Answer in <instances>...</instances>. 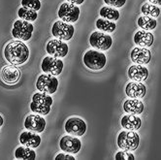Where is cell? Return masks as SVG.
<instances>
[{
    "instance_id": "ac0fdd59",
    "label": "cell",
    "mask_w": 161,
    "mask_h": 160,
    "mask_svg": "<svg viewBox=\"0 0 161 160\" xmlns=\"http://www.w3.org/2000/svg\"><path fill=\"white\" fill-rule=\"evenodd\" d=\"M128 78L134 82H145L148 77V70L144 65L134 64L131 65L128 69Z\"/></svg>"
},
{
    "instance_id": "9a60e30c",
    "label": "cell",
    "mask_w": 161,
    "mask_h": 160,
    "mask_svg": "<svg viewBox=\"0 0 161 160\" xmlns=\"http://www.w3.org/2000/svg\"><path fill=\"white\" fill-rule=\"evenodd\" d=\"M20 76H21L20 70L16 65L13 64L3 66L1 71H0L1 80L7 85H14L18 83L19 80L20 79Z\"/></svg>"
},
{
    "instance_id": "5bb4252c",
    "label": "cell",
    "mask_w": 161,
    "mask_h": 160,
    "mask_svg": "<svg viewBox=\"0 0 161 160\" xmlns=\"http://www.w3.org/2000/svg\"><path fill=\"white\" fill-rule=\"evenodd\" d=\"M46 119L38 113H31L25 118V127L26 130L36 132V133H42L44 132L46 128Z\"/></svg>"
},
{
    "instance_id": "5b68a950",
    "label": "cell",
    "mask_w": 161,
    "mask_h": 160,
    "mask_svg": "<svg viewBox=\"0 0 161 160\" xmlns=\"http://www.w3.org/2000/svg\"><path fill=\"white\" fill-rule=\"evenodd\" d=\"M34 31V25L29 21L24 19H17L14 22L12 29V36L19 41L26 42L31 39Z\"/></svg>"
},
{
    "instance_id": "f1b7e54d",
    "label": "cell",
    "mask_w": 161,
    "mask_h": 160,
    "mask_svg": "<svg viewBox=\"0 0 161 160\" xmlns=\"http://www.w3.org/2000/svg\"><path fill=\"white\" fill-rule=\"evenodd\" d=\"M21 7L28 8L34 11H39L42 7V3L40 0H21Z\"/></svg>"
},
{
    "instance_id": "ba28073f",
    "label": "cell",
    "mask_w": 161,
    "mask_h": 160,
    "mask_svg": "<svg viewBox=\"0 0 161 160\" xmlns=\"http://www.w3.org/2000/svg\"><path fill=\"white\" fill-rule=\"evenodd\" d=\"M80 14V10L77 5H74L69 2H64L60 5L57 16L60 20L65 21L67 24H74L79 19Z\"/></svg>"
},
{
    "instance_id": "603a6c76",
    "label": "cell",
    "mask_w": 161,
    "mask_h": 160,
    "mask_svg": "<svg viewBox=\"0 0 161 160\" xmlns=\"http://www.w3.org/2000/svg\"><path fill=\"white\" fill-rule=\"evenodd\" d=\"M15 157L16 159H19V160H35L36 152L34 151V148L21 146L16 148Z\"/></svg>"
},
{
    "instance_id": "1f68e13d",
    "label": "cell",
    "mask_w": 161,
    "mask_h": 160,
    "mask_svg": "<svg viewBox=\"0 0 161 160\" xmlns=\"http://www.w3.org/2000/svg\"><path fill=\"white\" fill-rule=\"evenodd\" d=\"M55 160H75L76 158L73 156V155H70V153H58L55 157H54Z\"/></svg>"
},
{
    "instance_id": "4fadbf2b",
    "label": "cell",
    "mask_w": 161,
    "mask_h": 160,
    "mask_svg": "<svg viewBox=\"0 0 161 160\" xmlns=\"http://www.w3.org/2000/svg\"><path fill=\"white\" fill-rule=\"evenodd\" d=\"M59 147L64 152L70 154H77L82 147L80 140L76 136L66 135L63 136L59 141Z\"/></svg>"
},
{
    "instance_id": "44dd1931",
    "label": "cell",
    "mask_w": 161,
    "mask_h": 160,
    "mask_svg": "<svg viewBox=\"0 0 161 160\" xmlns=\"http://www.w3.org/2000/svg\"><path fill=\"white\" fill-rule=\"evenodd\" d=\"M134 43L139 47H151L154 42V36L151 31L139 30L134 34Z\"/></svg>"
},
{
    "instance_id": "3957f363",
    "label": "cell",
    "mask_w": 161,
    "mask_h": 160,
    "mask_svg": "<svg viewBox=\"0 0 161 160\" xmlns=\"http://www.w3.org/2000/svg\"><path fill=\"white\" fill-rule=\"evenodd\" d=\"M83 61L88 69L92 71H99L105 67L107 58L104 53L97 50H88L84 54Z\"/></svg>"
},
{
    "instance_id": "8fae6325",
    "label": "cell",
    "mask_w": 161,
    "mask_h": 160,
    "mask_svg": "<svg viewBox=\"0 0 161 160\" xmlns=\"http://www.w3.org/2000/svg\"><path fill=\"white\" fill-rule=\"evenodd\" d=\"M46 51L48 54L56 58H63L68 54L69 47L65 41L59 39H52L46 45Z\"/></svg>"
},
{
    "instance_id": "2e32d148",
    "label": "cell",
    "mask_w": 161,
    "mask_h": 160,
    "mask_svg": "<svg viewBox=\"0 0 161 160\" xmlns=\"http://www.w3.org/2000/svg\"><path fill=\"white\" fill-rule=\"evenodd\" d=\"M130 58L135 64L146 65L151 62L152 52L148 49L143 47H136L131 51Z\"/></svg>"
},
{
    "instance_id": "484cf974",
    "label": "cell",
    "mask_w": 161,
    "mask_h": 160,
    "mask_svg": "<svg viewBox=\"0 0 161 160\" xmlns=\"http://www.w3.org/2000/svg\"><path fill=\"white\" fill-rule=\"evenodd\" d=\"M96 28L100 31H104V32H114L117 28V25L114 24V21L106 19H103L100 18L96 20Z\"/></svg>"
},
{
    "instance_id": "836d02e7",
    "label": "cell",
    "mask_w": 161,
    "mask_h": 160,
    "mask_svg": "<svg viewBox=\"0 0 161 160\" xmlns=\"http://www.w3.org/2000/svg\"><path fill=\"white\" fill-rule=\"evenodd\" d=\"M148 2L151 4H153L155 6H161V0H148Z\"/></svg>"
},
{
    "instance_id": "83f0119b",
    "label": "cell",
    "mask_w": 161,
    "mask_h": 160,
    "mask_svg": "<svg viewBox=\"0 0 161 160\" xmlns=\"http://www.w3.org/2000/svg\"><path fill=\"white\" fill-rule=\"evenodd\" d=\"M141 12L144 16L151 18H158L160 15V8L151 3H145L141 7Z\"/></svg>"
},
{
    "instance_id": "277c9868",
    "label": "cell",
    "mask_w": 161,
    "mask_h": 160,
    "mask_svg": "<svg viewBox=\"0 0 161 160\" xmlns=\"http://www.w3.org/2000/svg\"><path fill=\"white\" fill-rule=\"evenodd\" d=\"M118 146L120 150L134 152L136 151L140 144V137L137 132L124 130L119 132L117 140Z\"/></svg>"
},
{
    "instance_id": "8992f818",
    "label": "cell",
    "mask_w": 161,
    "mask_h": 160,
    "mask_svg": "<svg viewBox=\"0 0 161 160\" xmlns=\"http://www.w3.org/2000/svg\"><path fill=\"white\" fill-rule=\"evenodd\" d=\"M75 28L73 25L67 24L62 20H56L52 26V34L56 39H59L62 41H69L74 36Z\"/></svg>"
},
{
    "instance_id": "6da1fadb",
    "label": "cell",
    "mask_w": 161,
    "mask_h": 160,
    "mask_svg": "<svg viewBox=\"0 0 161 160\" xmlns=\"http://www.w3.org/2000/svg\"><path fill=\"white\" fill-rule=\"evenodd\" d=\"M29 49L24 41L15 40L6 45L4 58L10 63L16 66L25 64L29 58Z\"/></svg>"
},
{
    "instance_id": "e575fe53",
    "label": "cell",
    "mask_w": 161,
    "mask_h": 160,
    "mask_svg": "<svg viewBox=\"0 0 161 160\" xmlns=\"http://www.w3.org/2000/svg\"><path fill=\"white\" fill-rule=\"evenodd\" d=\"M3 124H4V119H3V117L0 115V126H2Z\"/></svg>"
},
{
    "instance_id": "30bf717a",
    "label": "cell",
    "mask_w": 161,
    "mask_h": 160,
    "mask_svg": "<svg viewBox=\"0 0 161 160\" xmlns=\"http://www.w3.org/2000/svg\"><path fill=\"white\" fill-rule=\"evenodd\" d=\"M64 68V63L60 58H56L53 56L48 55L43 58L41 63V69L44 73L53 76H58L61 74Z\"/></svg>"
},
{
    "instance_id": "4316f807",
    "label": "cell",
    "mask_w": 161,
    "mask_h": 160,
    "mask_svg": "<svg viewBox=\"0 0 161 160\" xmlns=\"http://www.w3.org/2000/svg\"><path fill=\"white\" fill-rule=\"evenodd\" d=\"M18 16L20 19H24L26 21H35L38 18V14H37V11H34L28 8H25V7H21L19 9L18 11Z\"/></svg>"
},
{
    "instance_id": "d6a6232c",
    "label": "cell",
    "mask_w": 161,
    "mask_h": 160,
    "mask_svg": "<svg viewBox=\"0 0 161 160\" xmlns=\"http://www.w3.org/2000/svg\"><path fill=\"white\" fill-rule=\"evenodd\" d=\"M66 1L69 2V3H72V4H74V5L79 6V5H80V4H83V3L85 2V0H66Z\"/></svg>"
},
{
    "instance_id": "d6986e66",
    "label": "cell",
    "mask_w": 161,
    "mask_h": 160,
    "mask_svg": "<svg viewBox=\"0 0 161 160\" xmlns=\"http://www.w3.org/2000/svg\"><path fill=\"white\" fill-rule=\"evenodd\" d=\"M41 141L42 139L40 135L29 130L21 132V134L19 135V143L22 146H25L31 148L38 147L41 144Z\"/></svg>"
},
{
    "instance_id": "f546056e",
    "label": "cell",
    "mask_w": 161,
    "mask_h": 160,
    "mask_svg": "<svg viewBox=\"0 0 161 160\" xmlns=\"http://www.w3.org/2000/svg\"><path fill=\"white\" fill-rule=\"evenodd\" d=\"M116 160H135V155L128 151L121 150L120 152H117L116 156H114Z\"/></svg>"
},
{
    "instance_id": "d4e9b609",
    "label": "cell",
    "mask_w": 161,
    "mask_h": 160,
    "mask_svg": "<svg viewBox=\"0 0 161 160\" xmlns=\"http://www.w3.org/2000/svg\"><path fill=\"white\" fill-rule=\"evenodd\" d=\"M137 24L139 25V27H141L143 30L151 31V30H153L157 26V20L154 18L142 16L138 19Z\"/></svg>"
},
{
    "instance_id": "7a4b0ae2",
    "label": "cell",
    "mask_w": 161,
    "mask_h": 160,
    "mask_svg": "<svg viewBox=\"0 0 161 160\" xmlns=\"http://www.w3.org/2000/svg\"><path fill=\"white\" fill-rule=\"evenodd\" d=\"M53 100L50 94L44 92H36L32 96V102L30 103V110L41 116H47L51 112V107Z\"/></svg>"
},
{
    "instance_id": "cb8c5ba5",
    "label": "cell",
    "mask_w": 161,
    "mask_h": 160,
    "mask_svg": "<svg viewBox=\"0 0 161 160\" xmlns=\"http://www.w3.org/2000/svg\"><path fill=\"white\" fill-rule=\"evenodd\" d=\"M99 15L101 16V18L106 19L112 21H117L118 19H119V11L116 8H112L109 6H103L100 11H99Z\"/></svg>"
},
{
    "instance_id": "7402d4cb",
    "label": "cell",
    "mask_w": 161,
    "mask_h": 160,
    "mask_svg": "<svg viewBox=\"0 0 161 160\" xmlns=\"http://www.w3.org/2000/svg\"><path fill=\"white\" fill-rule=\"evenodd\" d=\"M120 124L122 128L129 131H137L141 128L142 119L136 115H125L120 119Z\"/></svg>"
},
{
    "instance_id": "52a82bcc",
    "label": "cell",
    "mask_w": 161,
    "mask_h": 160,
    "mask_svg": "<svg viewBox=\"0 0 161 160\" xmlns=\"http://www.w3.org/2000/svg\"><path fill=\"white\" fill-rule=\"evenodd\" d=\"M58 87V80L55 76L50 74H42L38 77L36 81V88L40 92L47 94H53L56 92Z\"/></svg>"
},
{
    "instance_id": "e0dca14e",
    "label": "cell",
    "mask_w": 161,
    "mask_h": 160,
    "mask_svg": "<svg viewBox=\"0 0 161 160\" xmlns=\"http://www.w3.org/2000/svg\"><path fill=\"white\" fill-rule=\"evenodd\" d=\"M147 93V87L141 82H130L126 85L125 94L129 98L141 99L144 98Z\"/></svg>"
},
{
    "instance_id": "d590c367",
    "label": "cell",
    "mask_w": 161,
    "mask_h": 160,
    "mask_svg": "<svg viewBox=\"0 0 161 160\" xmlns=\"http://www.w3.org/2000/svg\"><path fill=\"white\" fill-rule=\"evenodd\" d=\"M0 130H1V126H0Z\"/></svg>"
},
{
    "instance_id": "9c48e42d",
    "label": "cell",
    "mask_w": 161,
    "mask_h": 160,
    "mask_svg": "<svg viewBox=\"0 0 161 160\" xmlns=\"http://www.w3.org/2000/svg\"><path fill=\"white\" fill-rule=\"evenodd\" d=\"M89 44L91 47H93L99 51H108L113 45V39L104 32L94 31L89 36Z\"/></svg>"
},
{
    "instance_id": "4dcf8cb0",
    "label": "cell",
    "mask_w": 161,
    "mask_h": 160,
    "mask_svg": "<svg viewBox=\"0 0 161 160\" xmlns=\"http://www.w3.org/2000/svg\"><path fill=\"white\" fill-rule=\"evenodd\" d=\"M105 4L114 8H121L125 5L126 0H104Z\"/></svg>"
},
{
    "instance_id": "7c38bea8",
    "label": "cell",
    "mask_w": 161,
    "mask_h": 160,
    "mask_svg": "<svg viewBox=\"0 0 161 160\" xmlns=\"http://www.w3.org/2000/svg\"><path fill=\"white\" fill-rule=\"evenodd\" d=\"M86 123L84 119L77 118V117H73L68 119L65 121L64 124V129L65 131L72 136H76V137H82L85 135V133L86 132Z\"/></svg>"
},
{
    "instance_id": "ffe728a7",
    "label": "cell",
    "mask_w": 161,
    "mask_h": 160,
    "mask_svg": "<svg viewBox=\"0 0 161 160\" xmlns=\"http://www.w3.org/2000/svg\"><path fill=\"white\" fill-rule=\"evenodd\" d=\"M123 110L126 113H129V115L139 116L144 112L145 106L141 100L136 98H130L125 100V102L123 103Z\"/></svg>"
}]
</instances>
